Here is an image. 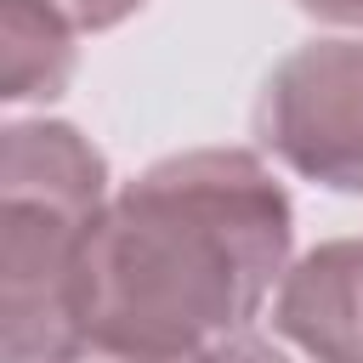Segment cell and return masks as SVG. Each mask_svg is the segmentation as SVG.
I'll return each instance as SVG.
<instances>
[{"label": "cell", "mask_w": 363, "mask_h": 363, "mask_svg": "<svg viewBox=\"0 0 363 363\" xmlns=\"http://www.w3.org/2000/svg\"><path fill=\"white\" fill-rule=\"evenodd\" d=\"M301 11L323 17V23H340V28H363V0H295Z\"/></svg>", "instance_id": "cell-9"}, {"label": "cell", "mask_w": 363, "mask_h": 363, "mask_svg": "<svg viewBox=\"0 0 363 363\" xmlns=\"http://www.w3.org/2000/svg\"><path fill=\"white\" fill-rule=\"evenodd\" d=\"M0 193L6 204H51L68 216H96L108 187V159L68 119H11L0 136Z\"/></svg>", "instance_id": "cell-4"}, {"label": "cell", "mask_w": 363, "mask_h": 363, "mask_svg": "<svg viewBox=\"0 0 363 363\" xmlns=\"http://www.w3.org/2000/svg\"><path fill=\"white\" fill-rule=\"evenodd\" d=\"M255 142L329 193H363V40H306L261 85Z\"/></svg>", "instance_id": "cell-2"}, {"label": "cell", "mask_w": 363, "mask_h": 363, "mask_svg": "<svg viewBox=\"0 0 363 363\" xmlns=\"http://www.w3.org/2000/svg\"><path fill=\"white\" fill-rule=\"evenodd\" d=\"M346 261H352V295H357V346H352V363H363V238H346Z\"/></svg>", "instance_id": "cell-10"}, {"label": "cell", "mask_w": 363, "mask_h": 363, "mask_svg": "<svg viewBox=\"0 0 363 363\" xmlns=\"http://www.w3.org/2000/svg\"><path fill=\"white\" fill-rule=\"evenodd\" d=\"M57 6H62L79 28H91V34H96V28H113V23H125L130 11H142L147 0H57Z\"/></svg>", "instance_id": "cell-7"}, {"label": "cell", "mask_w": 363, "mask_h": 363, "mask_svg": "<svg viewBox=\"0 0 363 363\" xmlns=\"http://www.w3.org/2000/svg\"><path fill=\"white\" fill-rule=\"evenodd\" d=\"M187 363H289L272 340H261V335H227V340H216V346H204L199 357H187Z\"/></svg>", "instance_id": "cell-6"}, {"label": "cell", "mask_w": 363, "mask_h": 363, "mask_svg": "<svg viewBox=\"0 0 363 363\" xmlns=\"http://www.w3.org/2000/svg\"><path fill=\"white\" fill-rule=\"evenodd\" d=\"M295 210L244 147H193L147 164L85 227L74 340L187 363L244 335L289 272Z\"/></svg>", "instance_id": "cell-1"}, {"label": "cell", "mask_w": 363, "mask_h": 363, "mask_svg": "<svg viewBox=\"0 0 363 363\" xmlns=\"http://www.w3.org/2000/svg\"><path fill=\"white\" fill-rule=\"evenodd\" d=\"M91 216L6 204V363H51L74 346V267Z\"/></svg>", "instance_id": "cell-3"}, {"label": "cell", "mask_w": 363, "mask_h": 363, "mask_svg": "<svg viewBox=\"0 0 363 363\" xmlns=\"http://www.w3.org/2000/svg\"><path fill=\"white\" fill-rule=\"evenodd\" d=\"M51 363H164V357L125 352V346H102V340H74V346H62Z\"/></svg>", "instance_id": "cell-8"}, {"label": "cell", "mask_w": 363, "mask_h": 363, "mask_svg": "<svg viewBox=\"0 0 363 363\" xmlns=\"http://www.w3.org/2000/svg\"><path fill=\"white\" fill-rule=\"evenodd\" d=\"M79 23L57 0H0V96L51 102L68 91L79 62Z\"/></svg>", "instance_id": "cell-5"}]
</instances>
